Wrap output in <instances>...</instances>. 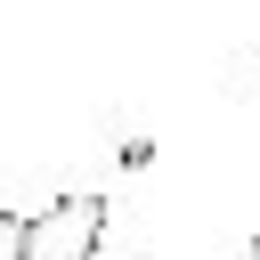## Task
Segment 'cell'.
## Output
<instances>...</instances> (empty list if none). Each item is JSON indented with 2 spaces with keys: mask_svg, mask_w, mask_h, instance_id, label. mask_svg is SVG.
I'll return each mask as SVG.
<instances>
[{
  "mask_svg": "<svg viewBox=\"0 0 260 260\" xmlns=\"http://www.w3.org/2000/svg\"><path fill=\"white\" fill-rule=\"evenodd\" d=\"M106 219H114V203L73 187V195H57V203H41L24 219V260H98L106 252Z\"/></svg>",
  "mask_w": 260,
  "mask_h": 260,
  "instance_id": "6da1fadb",
  "label": "cell"
},
{
  "mask_svg": "<svg viewBox=\"0 0 260 260\" xmlns=\"http://www.w3.org/2000/svg\"><path fill=\"white\" fill-rule=\"evenodd\" d=\"M0 260H24V219L0 211Z\"/></svg>",
  "mask_w": 260,
  "mask_h": 260,
  "instance_id": "7a4b0ae2",
  "label": "cell"
},
{
  "mask_svg": "<svg viewBox=\"0 0 260 260\" xmlns=\"http://www.w3.org/2000/svg\"><path fill=\"white\" fill-rule=\"evenodd\" d=\"M244 260H260V236H252V244H244Z\"/></svg>",
  "mask_w": 260,
  "mask_h": 260,
  "instance_id": "3957f363",
  "label": "cell"
}]
</instances>
